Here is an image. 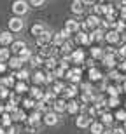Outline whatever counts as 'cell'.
Wrapping results in <instances>:
<instances>
[{"label":"cell","instance_id":"37","mask_svg":"<svg viewBox=\"0 0 126 134\" xmlns=\"http://www.w3.org/2000/svg\"><path fill=\"white\" fill-rule=\"evenodd\" d=\"M11 119H12V117H9V113H4V115H2V122H4V127L11 125Z\"/></svg>","mask_w":126,"mask_h":134},{"label":"cell","instance_id":"29","mask_svg":"<svg viewBox=\"0 0 126 134\" xmlns=\"http://www.w3.org/2000/svg\"><path fill=\"white\" fill-rule=\"evenodd\" d=\"M9 49H0V63H4L5 59H9Z\"/></svg>","mask_w":126,"mask_h":134},{"label":"cell","instance_id":"44","mask_svg":"<svg viewBox=\"0 0 126 134\" xmlns=\"http://www.w3.org/2000/svg\"><path fill=\"white\" fill-rule=\"evenodd\" d=\"M53 73H54L56 77H63V73H65V70H63V68H56L54 71H53Z\"/></svg>","mask_w":126,"mask_h":134},{"label":"cell","instance_id":"22","mask_svg":"<svg viewBox=\"0 0 126 134\" xmlns=\"http://www.w3.org/2000/svg\"><path fill=\"white\" fill-rule=\"evenodd\" d=\"M18 58H19L21 61H23V63H25V61H28L32 58V52H30V49H23L19 52V56H18Z\"/></svg>","mask_w":126,"mask_h":134},{"label":"cell","instance_id":"52","mask_svg":"<svg viewBox=\"0 0 126 134\" xmlns=\"http://www.w3.org/2000/svg\"><path fill=\"white\" fill-rule=\"evenodd\" d=\"M103 134H112V131H103Z\"/></svg>","mask_w":126,"mask_h":134},{"label":"cell","instance_id":"5","mask_svg":"<svg viewBox=\"0 0 126 134\" xmlns=\"http://www.w3.org/2000/svg\"><path fill=\"white\" fill-rule=\"evenodd\" d=\"M44 124L46 125H56L58 124V115L53 113V111H47L44 115Z\"/></svg>","mask_w":126,"mask_h":134},{"label":"cell","instance_id":"41","mask_svg":"<svg viewBox=\"0 0 126 134\" xmlns=\"http://www.w3.org/2000/svg\"><path fill=\"white\" fill-rule=\"evenodd\" d=\"M44 4H46L44 0H32V2H28V5H33V7H41Z\"/></svg>","mask_w":126,"mask_h":134},{"label":"cell","instance_id":"40","mask_svg":"<svg viewBox=\"0 0 126 134\" xmlns=\"http://www.w3.org/2000/svg\"><path fill=\"white\" fill-rule=\"evenodd\" d=\"M116 117H117V120H124L126 122V111L124 110H119V111L116 113Z\"/></svg>","mask_w":126,"mask_h":134},{"label":"cell","instance_id":"36","mask_svg":"<svg viewBox=\"0 0 126 134\" xmlns=\"http://www.w3.org/2000/svg\"><path fill=\"white\" fill-rule=\"evenodd\" d=\"M2 134H16V129L12 125H7V127H2Z\"/></svg>","mask_w":126,"mask_h":134},{"label":"cell","instance_id":"13","mask_svg":"<svg viewBox=\"0 0 126 134\" xmlns=\"http://www.w3.org/2000/svg\"><path fill=\"white\" fill-rule=\"evenodd\" d=\"M105 40L109 42V44H116L117 40H119V33H117L116 30H112V31H107V33H105Z\"/></svg>","mask_w":126,"mask_h":134},{"label":"cell","instance_id":"33","mask_svg":"<svg viewBox=\"0 0 126 134\" xmlns=\"http://www.w3.org/2000/svg\"><path fill=\"white\" fill-rule=\"evenodd\" d=\"M75 92H77L75 85H70V87H67V89H65V94L68 96V98H72V96H75Z\"/></svg>","mask_w":126,"mask_h":134},{"label":"cell","instance_id":"50","mask_svg":"<svg viewBox=\"0 0 126 134\" xmlns=\"http://www.w3.org/2000/svg\"><path fill=\"white\" fill-rule=\"evenodd\" d=\"M4 70H5V65H4V63H0V73H2Z\"/></svg>","mask_w":126,"mask_h":134},{"label":"cell","instance_id":"20","mask_svg":"<svg viewBox=\"0 0 126 134\" xmlns=\"http://www.w3.org/2000/svg\"><path fill=\"white\" fill-rule=\"evenodd\" d=\"M91 132L93 134H103V125L100 122H93L91 124Z\"/></svg>","mask_w":126,"mask_h":134},{"label":"cell","instance_id":"8","mask_svg":"<svg viewBox=\"0 0 126 134\" xmlns=\"http://www.w3.org/2000/svg\"><path fill=\"white\" fill-rule=\"evenodd\" d=\"M86 25H88V28H93V30H98V26H100V19L96 18L95 14L89 16L88 19H86Z\"/></svg>","mask_w":126,"mask_h":134},{"label":"cell","instance_id":"35","mask_svg":"<svg viewBox=\"0 0 126 134\" xmlns=\"http://www.w3.org/2000/svg\"><path fill=\"white\" fill-rule=\"evenodd\" d=\"M103 61H105L107 66H112L114 65V54H107L105 58H103Z\"/></svg>","mask_w":126,"mask_h":134},{"label":"cell","instance_id":"53","mask_svg":"<svg viewBox=\"0 0 126 134\" xmlns=\"http://www.w3.org/2000/svg\"><path fill=\"white\" fill-rule=\"evenodd\" d=\"M123 129H124V132H126V122H124V127H123Z\"/></svg>","mask_w":126,"mask_h":134},{"label":"cell","instance_id":"3","mask_svg":"<svg viewBox=\"0 0 126 134\" xmlns=\"http://www.w3.org/2000/svg\"><path fill=\"white\" fill-rule=\"evenodd\" d=\"M23 26H25V23H23L21 18H11L9 19V30L11 31H21Z\"/></svg>","mask_w":126,"mask_h":134},{"label":"cell","instance_id":"2","mask_svg":"<svg viewBox=\"0 0 126 134\" xmlns=\"http://www.w3.org/2000/svg\"><path fill=\"white\" fill-rule=\"evenodd\" d=\"M53 42V33L49 30H46L41 37H37V44L41 45V47H46V45H49Z\"/></svg>","mask_w":126,"mask_h":134},{"label":"cell","instance_id":"19","mask_svg":"<svg viewBox=\"0 0 126 134\" xmlns=\"http://www.w3.org/2000/svg\"><path fill=\"white\" fill-rule=\"evenodd\" d=\"M89 38H91V42L93 40H102V38H105V33L102 30H93V33H89Z\"/></svg>","mask_w":126,"mask_h":134},{"label":"cell","instance_id":"1","mask_svg":"<svg viewBox=\"0 0 126 134\" xmlns=\"http://www.w3.org/2000/svg\"><path fill=\"white\" fill-rule=\"evenodd\" d=\"M12 12L16 14V18L18 16H25L28 12V2H25V0H16L14 4H12Z\"/></svg>","mask_w":126,"mask_h":134},{"label":"cell","instance_id":"31","mask_svg":"<svg viewBox=\"0 0 126 134\" xmlns=\"http://www.w3.org/2000/svg\"><path fill=\"white\" fill-rule=\"evenodd\" d=\"M56 65H58V63H56L54 58H49V59L46 61V66H47L49 70H56Z\"/></svg>","mask_w":126,"mask_h":134},{"label":"cell","instance_id":"51","mask_svg":"<svg viewBox=\"0 0 126 134\" xmlns=\"http://www.w3.org/2000/svg\"><path fill=\"white\" fill-rule=\"evenodd\" d=\"M123 18H126V9H123Z\"/></svg>","mask_w":126,"mask_h":134},{"label":"cell","instance_id":"49","mask_svg":"<svg viewBox=\"0 0 126 134\" xmlns=\"http://www.w3.org/2000/svg\"><path fill=\"white\" fill-rule=\"evenodd\" d=\"M112 134H124V129H123V127H117V129L112 131Z\"/></svg>","mask_w":126,"mask_h":134},{"label":"cell","instance_id":"32","mask_svg":"<svg viewBox=\"0 0 126 134\" xmlns=\"http://www.w3.org/2000/svg\"><path fill=\"white\" fill-rule=\"evenodd\" d=\"M25 91H28L25 82H18V84H16V92H25Z\"/></svg>","mask_w":126,"mask_h":134},{"label":"cell","instance_id":"18","mask_svg":"<svg viewBox=\"0 0 126 134\" xmlns=\"http://www.w3.org/2000/svg\"><path fill=\"white\" fill-rule=\"evenodd\" d=\"M77 42H79V44H89V42H91V38H89V33L79 31V33H77Z\"/></svg>","mask_w":126,"mask_h":134},{"label":"cell","instance_id":"25","mask_svg":"<svg viewBox=\"0 0 126 134\" xmlns=\"http://www.w3.org/2000/svg\"><path fill=\"white\" fill-rule=\"evenodd\" d=\"M32 96H33L35 99H44V92H42L39 87H33V89H32Z\"/></svg>","mask_w":126,"mask_h":134},{"label":"cell","instance_id":"27","mask_svg":"<svg viewBox=\"0 0 126 134\" xmlns=\"http://www.w3.org/2000/svg\"><path fill=\"white\" fill-rule=\"evenodd\" d=\"M30 63H32V66H41L42 65V58H41V56H32Z\"/></svg>","mask_w":126,"mask_h":134},{"label":"cell","instance_id":"9","mask_svg":"<svg viewBox=\"0 0 126 134\" xmlns=\"http://www.w3.org/2000/svg\"><path fill=\"white\" fill-rule=\"evenodd\" d=\"M53 108H54L56 113L67 111V101H63V99H56V101H54V104H53Z\"/></svg>","mask_w":126,"mask_h":134},{"label":"cell","instance_id":"39","mask_svg":"<svg viewBox=\"0 0 126 134\" xmlns=\"http://www.w3.org/2000/svg\"><path fill=\"white\" fill-rule=\"evenodd\" d=\"M2 84H5V85H14V75H12V77H5V79L2 80Z\"/></svg>","mask_w":126,"mask_h":134},{"label":"cell","instance_id":"11","mask_svg":"<svg viewBox=\"0 0 126 134\" xmlns=\"http://www.w3.org/2000/svg\"><path fill=\"white\" fill-rule=\"evenodd\" d=\"M67 77H68L72 82H79V80H81V68H74V70H70V71L67 73Z\"/></svg>","mask_w":126,"mask_h":134},{"label":"cell","instance_id":"15","mask_svg":"<svg viewBox=\"0 0 126 134\" xmlns=\"http://www.w3.org/2000/svg\"><path fill=\"white\" fill-rule=\"evenodd\" d=\"M47 58V59H49V58H54V49H53V47H51V45H46V47H42L41 49V58Z\"/></svg>","mask_w":126,"mask_h":134},{"label":"cell","instance_id":"43","mask_svg":"<svg viewBox=\"0 0 126 134\" xmlns=\"http://www.w3.org/2000/svg\"><path fill=\"white\" fill-rule=\"evenodd\" d=\"M63 89H65V87H63V84H54V87H53V92H54V94H58V92H61Z\"/></svg>","mask_w":126,"mask_h":134},{"label":"cell","instance_id":"7","mask_svg":"<svg viewBox=\"0 0 126 134\" xmlns=\"http://www.w3.org/2000/svg\"><path fill=\"white\" fill-rule=\"evenodd\" d=\"M0 44L2 45H12V35H11V31H2L0 33Z\"/></svg>","mask_w":126,"mask_h":134},{"label":"cell","instance_id":"46","mask_svg":"<svg viewBox=\"0 0 126 134\" xmlns=\"http://www.w3.org/2000/svg\"><path fill=\"white\" fill-rule=\"evenodd\" d=\"M117 54L121 56V58H126V45H123L121 49H119V52H117Z\"/></svg>","mask_w":126,"mask_h":134},{"label":"cell","instance_id":"6","mask_svg":"<svg viewBox=\"0 0 126 134\" xmlns=\"http://www.w3.org/2000/svg\"><path fill=\"white\" fill-rule=\"evenodd\" d=\"M77 127H81V129H84V127H88V125H91V119L88 117V115H79L75 120Z\"/></svg>","mask_w":126,"mask_h":134},{"label":"cell","instance_id":"12","mask_svg":"<svg viewBox=\"0 0 126 134\" xmlns=\"http://www.w3.org/2000/svg\"><path fill=\"white\" fill-rule=\"evenodd\" d=\"M28 122H30V127H32V129H35L37 125H39V122H41V113H39V111L32 113L30 117H28Z\"/></svg>","mask_w":126,"mask_h":134},{"label":"cell","instance_id":"23","mask_svg":"<svg viewBox=\"0 0 126 134\" xmlns=\"http://www.w3.org/2000/svg\"><path fill=\"white\" fill-rule=\"evenodd\" d=\"M21 65H23V61H21L19 58H11V59H9V66H11V68L18 70V68H21Z\"/></svg>","mask_w":126,"mask_h":134},{"label":"cell","instance_id":"45","mask_svg":"<svg viewBox=\"0 0 126 134\" xmlns=\"http://www.w3.org/2000/svg\"><path fill=\"white\" fill-rule=\"evenodd\" d=\"M32 106H35L33 99H26V101H25V108H32Z\"/></svg>","mask_w":126,"mask_h":134},{"label":"cell","instance_id":"17","mask_svg":"<svg viewBox=\"0 0 126 134\" xmlns=\"http://www.w3.org/2000/svg\"><path fill=\"white\" fill-rule=\"evenodd\" d=\"M44 31H46V26L41 25V23H37V25L32 26V35H35V37H41Z\"/></svg>","mask_w":126,"mask_h":134},{"label":"cell","instance_id":"24","mask_svg":"<svg viewBox=\"0 0 126 134\" xmlns=\"http://www.w3.org/2000/svg\"><path fill=\"white\" fill-rule=\"evenodd\" d=\"M33 82H35V84H42V82H46V75L42 73V71H35V75H33Z\"/></svg>","mask_w":126,"mask_h":134},{"label":"cell","instance_id":"28","mask_svg":"<svg viewBox=\"0 0 126 134\" xmlns=\"http://www.w3.org/2000/svg\"><path fill=\"white\" fill-rule=\"evenodd\" d=\"M12 119H14V120H25V119H26V115L23 113L21 110H16L14 113H12Z\"/></svg>","mask_w":126,"mask_h":134},{"label":"cell","instance_id":"14","mask_svg":"<svg viewBox=\"0 0 126 134\" xmlns=\"http://www.w3.org/2000/svg\"><path fill=\"white\" fill-rule=\"evenodd\" d=\"M72 12L74 14H82L84 12V2H79V0L72 2Z\"/></svg>","mask_w":126,"mask_h":134},{"label":"cell","instance_id":"30","mask_svg":"<svg viewBox=\"0 0 126 134\" xmlns=\"http://www.w3.org/2000/svg\"><path fill=\"white\" fill-rule=\"evenodd\" d=\"M14 77H18V79H19L21 82H25V80L28 79V70H19V73L14 75Z\"/></svg>","mask_w":126,"mask_h":134},{"label":"cell","instance_id":"34","mask_svg":"<svg viewBox=\"0 0 126 134\" xmlns=\"http://www.w3.org/2000/svg\"><path fill=\"white\" fill-rule=\"evenodd\" d=\"M102 54H103V52H102L100 47H93V49H91V56H93V58H102Z\"/></svg>","mask_w":126,"mask_h":134},{"label":"cell","instance_id":"47","mask_svg":"<svg viewBox=\"0 0 126 134\" xmlns=\"http://www.w3.org/2000/svg\"><path fill=\"white\" fill-rule=\"evenodd\" d=\"M0 96H2V98H7V96H9V92H7L5 87H0Z\"/></svg>","mask_w":126,"mask_h":134},{"label":"cell","instance_id":"48","mask_svg":"<svg viewBox=\"0 0 126 134\" xmlns=\"http://www.w3.org/2000/svg\"><path fill=\"white\" fill-rule=\"evenodd\" d=\"M117 104V98H110L109 99V106H116Z\"/></svg>","mask_w":126,"mask_h":134},{"label":"cell","instance_id":"16","mask_svg":"<svg viewBox=\"0 0 126 134\" xmlns=\"http://www.w3.org/2000/svg\"><path fill=\"white\" fill-rule=\"evenodd\" d=\"M72 61H74V63H82V61H84V52H82L81 49H77V51H74V52H72Z\"/></svg>","mask_w":126,"mask_h":134},{"label":"cell","instance_id":"54","mask_svg":"<svg viewBox=\"0 0 126 134\" xmlns=\"http://www.w3.org/2000/svg\"><path fill=\"white\" fill-rule=\"evenodd\" d=\"M0 134H2V129H0Z\"/></svg>","mask_w":126,"mask_h":134},{"label":"cell","instance_id":"42","mask_svg":"<svg viewBox=\"0 0 126 134\" xmlns=\"http://www.w3.org/2000/svg\"><path fill=\"white\" fill-rule=\"evenodd\" d=\"M5 111H12V113L16 111V103H14V101H11V103L5 106Z\"/></svg>","mask_w":126,"mask_h":134},{"label":"cell","instance_id":"4","mask_svg":"<svg viewBox=\"0 0 126 134\" xmlns=\"http://www.w3.org/2000/svg\"><path fill=\"white\" fill-rule=\"evenodd\" d=\"M79 28H81V25H79L75 19H68L65 23V28H63V30H67L68 33L72 35V33H75V31H79Z\"/></svg>","mask_w":126,"mask_h":134},{"label":"cell","instance_id":"21","mask_svg":"<svg viewBox=\"0 0 126 134\" xmlns=\"http://www.w3.org/2000/svg\"><path fill=\"white\" fill-rule=\"evenodd\" d=\"M67 111H68V113H77V111H79V104H77L75 101H68V103H67Z\"/></svg>","mask_w":126,"mask_h":134},{"label":"cell","instance_id":"10","mask_svg":"<svg viewBox=\"0 0 126 134\" xmlns=\"http://www.w3.org/2000/svg\"><path fill=\"white\" fill-rule=\"evenodd\" d=\"M23 49H26V44L23 42V40H18V42H12V45H11V51L12 52H16V54H19Z\"/></svg>","mask_w":126,"mask_h":134},{"label":"cell","instance_id":"38","mask_svg":"<svg viewBox=\"0 0 126 134\" xmlns=\"http://www.w3.org/2000/svg\"><path fill=\"white\" fill-rule=\"evenodd\" d=\"M102 122H103V124H110L112 122V115L110 113H103L102 115Z\"/></svg>","mask_w":126,"mask_h":134},{"label":"cell","instance_id":"26","mask_svg":"<svg viewBox=\"0 0 126 134\" xmlns=\"http://www.w3.org/2000/svg\"><path fill=\"white\" fill-rule=\"evenodd\" d=\"M89 79L91 80H98V79H102V73L96 68H91L89 70Z\"/></svg>","mask_w":126,"mask_h":134}]
</instances>
